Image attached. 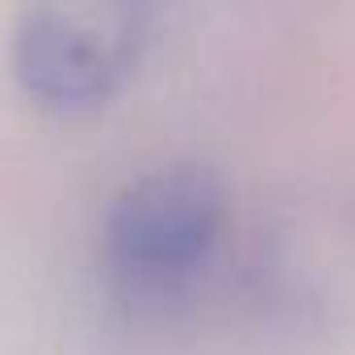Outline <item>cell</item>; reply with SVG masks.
<instances>
[{
	"label": "cell",
	"mask_w": 355,
	"mask_h": 355,
	"mask_svg": "<svg viewBox=\"0 0 355 355\" xmlns=\"http://www.w3.org/2000/svg\"><path fill=\"white\" fill-rule=\"evenodd\" d=\"M222 226V193L201 167L146 171L113 201L105 222L113 272L142 288L167 293L184 284L214 251Z\"/></svg>",
	"instance_id": "1"
},
{
	"label": "cell",
	"mask_w": 355,
	"mask_h": 355,
	"mask_svg": "<svg viewBox=\"0 0 355 355\" xmlns=\"http://www.w3.org/2000/svg\"><path fill=\"white\" fill-rule=\"evenodd\" d=\"M142 9L46 5L21 17L13 38V67L38 101L55 109H84L105 101L125 80L142 55Z\"/></svg>",
	"instance_id": "2"
}]
</instances>
